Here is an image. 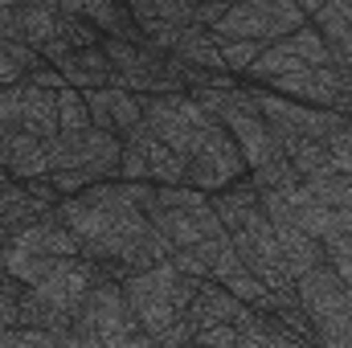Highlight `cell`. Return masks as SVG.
Returning <instances> with one entry per match:
<instances>
[{
  "label": "cell",
  "mask_w": 352,
  "mask_h": 348,
  "mask_svg": "<svg viewBox=\"0 0 352 348\" xmlns=\"http://www.w3.org/2000/svg\"><path fill=\"white\" fill-rule=\"evenodd\" d=\"M173 62L188 66V70L230 74V70H226V62H221V54H217L213 33H209V29H201V25H188V29L180 33V41H176V50H173Z\"/></svg>",
  "instance_id": "ac0fdd59"
},
{
  "label": "cell",
  "mask_w": 352,
  "mask_h": 348,
  "mask_svg": "<svg viewBox=\"0 0 352 348\" xmlns=\"http://www.w3.org/2000/svg\"><path fill=\"white\" fill-rule=\"evenodd\" d=\"M140 107H144V123H148V131H152L168 152H176L180 160H188L192 148H197V140H201V131H205L209 123H217V119H209L188 94L140 98Z\"/></svg>",
  "instance_id": "52a82bcc"
},
{
  "label": "cell",
  "mask_w": 352,
  "mask_h": 348,
  "mask_svg": "<svg viewBox=\"0 0 352 348\" xmlns=\"http://www.w3.org/2000/svg\"><path fill=\"white\" fill-rule=\"evenodd\" d=\"M303 25H307V8H299L291 0H242V4H230L226 21L213 29V41L274 45V41L299 33Z\"/></svg>",
  "instance_id": "3957f363"
},
{
  "label": "cell",
  "mask_w": 352,
  "mask_h": 348,
  "mask_svg": "<svg viewBox=\"0 0 352 348\" xmlns=\"http://www.w3.org/2000/svg\"><path fill=\"white\" fill-rule=\"evenodd\" d=\"M349 87H352V74H349Z\"/></svg>",
  "instance_id": "1f68e13d"
},
{
  "label": "cell",
  "mask_w": 352,
  "mask_h": 348,
  "mask_svg": "<svg viewBox=\"0 0 352 348\" xmlns=\"http://www.w3.org/2000/svg\"><path fill=\"white\" fill-rule=\"evenodd\" d=\"M0 168L12 176L16 184L50 180V144L37 140V135H25V131H8V144H4Z\"/></svg>",
  "instance_id": "4fadbf2b"
},
{
  "label": "cell",
  "mask_w": 352,
  "mask_h": 348,
  "mask_svg": "<svg viewBox=\"0 0 352 348\" xmlns=\"http://www.w3.org/2000/svg\"><path fill=\"white\" fill-rule=\"evenodd\" d=\"M250 312L254 307H246L226 287H217L213 279H205L201 291H197V299H192V307H188V324L192 328H209V324H234V328H242L250 320Z\"/></svg>",
  "instance_id": "5bb4252c"
},
{
  "label": "cell",
  "mask_w": 352,
  "mask_h": 348,
  "mask_svg": "<svg viewBox=\"0 0 352 348\" xmlns=\"http://www.w3.org/2000/svg\"><path fill=\"white\" fill-rule=\"evenodd\" d=\"M184 164H188V188H197L205 197L226 193L230 184H238L242 176H250L238 144H234V135L221 123H209L201 131V140H197V148H192V156Z\"/></svg>",
  "instance_id": "8992f818"
},
{
  "label": "cell",
  "mask_w": 352,
  "mask_h": 348,
  "mask_svg": "<svg viewBox=\"0 0 352 348\" xmlns=\"http://www.w3.org/2000/svg\"><path fill=\"white\" fill-rule=\"evenodd\" d=\"M58 127L62 135H78L90 127V107H87V94L78 90H58Z\"/></svg>",
  "instance_id": "603a6c76"
},
{
  "label": "cell",
  "mask_w": 352,
  "mask_h": 348,
  "mask_svg": "<svg viewBox=\"0 0 352 348\" xmlns=\"http://www.w3.org/2000/svg\"><path fill=\"white\" fill-rule=\"evenodd\" d=\"M123 295H127V307L135 316V324L152 336V340H164L173 332V324L180 320L176 316V266L173 262H160L152 270H131L123 283Z\"/></svg>",
  "instance_id": "5b68a950"
},
{
  "label": "cell",
  "mask_w": 352,
  "mask_h": 348,
  "mask_svg": "<svg viewBox=\"0 0 352 348\" xmlns=\"http://www.w3.org/2000/svg\"><path fill=\"white\" fill-rule=\"evenodd\" d=\"M94 283H98V266L90 259H58L54 270H50L37 287H29V291H33L45 307H54L58 316L78 320L87 295L94 291Z\"/></svg>",
  "instance_id": "30bf717a"
},
{
  "label": "cell",
  "mask_w": 352,
  "mask_h": 348,
  "mask_svg": "<svg viewBox=\"0 0 352 348\" xmlns=\"http://www.w3.org/2000/svg\"><path fill=\"white\" fill-rule=\"evenodd\" d=\"M25 83H33V87H41V90H54V94H58V90H66L62 74H58L54 66H37V70H33V74H29Z\"/></svg>",
  "instance_id": "83f0119b"
},
{
  "label": "cell",
  "mask_w": 352,
  "mask_h": 348,
  "mask_svg": "<svg viewBox=\"0 0 352 348\" xmlns=\"http://www.w3.org/2000/svg\"><path fill=\"white\" fill-rule=\"evenodd\" d=\"M192 348H238V328H234V324H209V328H197Z\"/></svg>",
  "instance_id": "4316f807"
},
{
  "label": "cell",
  "mask_w": 352,
  "mask_h": 348,
  "mask_svg": "<svg viewBox=\"0 0 352 348\" xmlns=\"http://www.w3.org/2000/svg\"><path fill=\"white\" fill-rule=\"evenodd\" d=\"M4 144H8V131L0 127V156H4Z\"/></svg>",
  "instance_id": "4dcf8cb0"
},
{
  "label": "cell",
  "mask_w": 352,
  "mask_h": 348,
  "mask_svg": "<svg viewBox=\"0 0 352 348\" xmlns=\"http://www.w3.org/2000/svg\"><path fill=\"white\" fill-rule=\"evenodd\" d=\"M87 107H90V127L98 131H111V135H127L131 127L144 123V107L135 94L127 90H90L87 94Z\"/></svg>",
  "instance_id": "7c38bea8"
},
{
  "label": "cell",
  "mask_w": 352,
  "mask_h": 348,
  "mask_svg": "<svg viewBox=\"0 0 352 348\" xmlns=\"http://www.w3.org/2000/svg\"><path fill=\"white\" fill-rule=\"evenodd\" d=\"M0 127L4 131H25L37 140H58V94L41 90L33 83H16V87H0Z\"/></svg>",
  "instance_id": "ba28073f"
},
{
  "label": "cell",
  "mask_w": 352,
  "mask_h": 348,
  "mask_svg": "<svg viewBox=\"0 0 352 348\" xmlns=\"http://www.w3.org/2000/svg\"><path fill=\"white\" fill-rule=\"evenodd\" d=\"M54 70L62 74V83H66V87L78 90V94L107 90V87H111V78H115V70H111V62H107L102 45H98V50H82V54H70V58H62Z\"/></svg>",
  "instance_id": "9a60e30c"
},
{
  "label": "cell",
  "mask_w": 352,
  "mask_h": 348,
  "mask_svg": "<svg viewBox=\"0 0 352 348\" xmlns=\"http://www.w3.org/2000/svg\"><path fill=\"white\" fill-rule=\"evenodd\" d=\"M299 307L311 320V345L316 348H352V287L336 279V270L324 262L295 279Z\"/></svg>",
  "instance_id": "7a4b0ae2"
},
{
  "label": "cell",
  "mask_w": 352,
  "mask_h": 348,
  "mask_svg": "<svg viewBox=\"0 0 352 348\" xmlns=\"http://www.w3.org/2000/svg\"><path fill=\"white\" fill-rule=\"evenodd\" d=\"M283 156L291 160V168L299 173V180H324V176H336L328 148L316 144V140H295V144L283 148Z\"/></svg>",
  "instance_id": "ffe728a7"
},
{
  "label": "cell",
  "mask_w": 352,
  "mask_h": 348,
  "mask_svg": "<svg viewBox=\"0 0 352 348\" xmlns=\"http://www.w3.org/2000/svg\"><path fill=\"white\" fill-rule=\"evenodd\" d=\"M123 164V135L87 127L78 135H58L50 140V173H82L94 184L119 180Z\"/></svg>",
  "instance_id": "277c9868"
},
{
  "label": "cell",
  "mask_w": 352,
  "mask_h": 348,
  "mask_svg": "<svg viewBox=\"0 0 352 348\" xmlns=\"http://www.w3.org/2000/svg\"><path fill=\"white\" fill-rule=\"evenodd\" d=\"M263 50L266 45H258V41H217V54H221V62H226L230 74H246L258 62Z\"/></svg>",
  "instance_id": "d4e9b609"
},
{
  "label": "cell",
  "mask_w": 352,
  "mask_h": 348,
  "mask_svg": "<svg viewBox=\"0 0 352 348\" xmlns=\"http://www.w3.org/2000/svg\"><path fill=\"white\" fill-rule=\"evenodd\" d=\"M209 279H213L217 287H226L234 299H242L246 307H258V303H263V295H266V287L254 279V270L234 254V246H226V250L217 254L213 270H209Z\"/></svg>",
  "instance_id": "2e32d148"
},
{
  "label": "cell",
  "mask_w": 352,
  "mask_h": 348,
  "mask_svg": "<svg viewBox=\"0 0 352 348\" xmlns=\"http://www.w3.org/2000/svg\"><path fill=\"white\" fill-rule=\"evenodd\" d=\"M58 8L70 12V17L90 21L102 37L127 41V45H144V33H140V25H135V17H131L127 4H115V0H62Z\"/></svg>",
  "instance_id": "8fae6325"
},
{
  "label": "cell",
  "mask_w": 352,
  "mask_h": 348,
  "mask_svg": "<svg viewBox=\"0 0 352 348\" xmlns=\"http://www.w3.org/2000/svg\"><path fill=\"white\" fill-rule=\"evenodd\" d=\"M16 29H21V45L41 54L58 37V4H16Z\"/></svg>",
  "instance_id": "d6986e66"
},
{
  "label": "cell",
  "mask_w": 352,
  "mask_h": 348,
  "mask_svg": "<svg viewBox=\"0 0 352 348\" xmlns=\"http://www.w3.org/2000/svg\"><path fill=\"white\" fill-rule=\"evenodd\" d=\"M324 262L336 270V279H340L344 287H352V254H324Z\"/></svg>",
  "instance_id": "f1b7e54d"
},
{
  "label": "cell",
  "mask_w": 352,
  "mask_h": 348,
  "mask_svg": "<svg viewBox=\"0 0 352 348\" xmlns=\"http://www.w3.org/2000/svg\"><path fill=\"white\" fill-rule=\"evenodd\" d=\"M111 348H164V345L152 340L148 332H135V336H127V340H119V345H111Z\"/></svg>",
  "instance_id": "f546056e"
},
{
  "label": "cell",
  "mask_w": 352,
  "mask_h": 348,
  "mask_svg": "<svg viewBox=\"0 0 352 348\" xmlns=\"http://www.w3.org/2000/svg\"><path fill=\"white\" fill-rule=\"evenodd\" d=\"M74 324L87 328L102 348H111V345H119V340H127V336H135V332H144L135 324L131 307H127L123 287L115 279H107L102 270H98V283H94V291L87 295V303H82V312H78Z\"/></svg>",
  "instance_id": "9c48e42d"
},
{
  "label": "cell",
  "mask_w": 352,
  "mask_h": 348,
  "mask_svg": "<svg viewBox=\"0 0 352 348\" xmlns=\"http://www.w3.org/2000/svg\"><path fill=\"white\" fill-rule=\"evenodd\" d=\"M127 8H131L135 25L140 21H164V25H180V29L192 25V4L188 0H131Z\"/></svg>",
  "instance_id": "44dd1931"
},
{
  "label": "cell",
  "mask_w": 352,
  "mask_h": 348,
  "mask_svg": "<svg viewBox=\"0 0 352 348\" xmlns=\"http://www.w3.org/2000/svg\"><path fill=\"white\" fill-rule=\"evenodd\" d=\"M238 348H311L303 336H295L278 316L250 312V320L238 328Z\"/></svg>",
  "instance_id": "e0dca14e"
},
{
  "label": "cell",
  "mask_w": 352,
  "mask_h": 348,
  "mask_svg": "<svg viewBox=\"0 0 352 348\" xmlns=\"http://www.w3.org/2000/svg\"><path fill=\"white\" fill-rule=\"evenodd\" d=\"M21 295H25V287L0 270V332L21 328Z\"/></svg>",
  "instance_id": "cb8c5ba5"
},
{
  "label": "cell",
  "mask_w": 352,
  "mask_h": 348,
  "mask_svg": "<svg viewBox=\"0 0 352 348\" xmlns=\"http://www.w3.org/2000/svg\"><path fill=\"white\" fill-rule=\"evenodd\" d=\"M283 41H287L291 50H295V58H299V62H303L307 70H316V66H332V62H328V45H324V37H320V29H316L311 21H307V25H303L299 33H291V37H283Z\"/></svg>",
  "instance_id": "7402d4cb"
},
{
  "label": "cell",
  "mask_w": 352,
  "mask_h": 348,
  "mask_svg": "<svg viewBox=\"0 0 352 348\" xmlns=\"http://www.w3.org/2000/svg\"><path fill=\"white\" fill-rule=\"evenodd\" d=\"M0 348H66L50 332H33V328H16V332H0Z\"/></svg>",
  "instance_id": "484cf974"
},
{
  "label": "cell",
  "mask_w": 352,
  "mask_h": 348,
  "mask_svg": "<svg viewBox=\"0 0 352 348\" xmlns=\"http://www.w3.org/2000/svg\"><path fill=\"white\" fill-rule=\"evenodd\" d=\"M58 217L78 242V254L115 283H123L131 270H152L168 262V246L160 242L144 209L123 193V180H102L78 197H62Z\"/></svg>",
  "instance_id": "6da1fadb"
}]
</instances>
